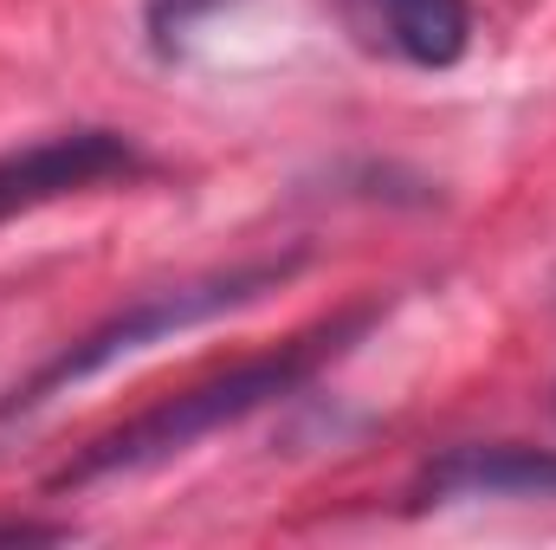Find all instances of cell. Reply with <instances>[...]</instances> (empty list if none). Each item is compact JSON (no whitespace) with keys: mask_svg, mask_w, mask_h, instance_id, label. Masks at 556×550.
<instances>
[{"mask_svg":"<svg viewBox=\"0 0 556 550\" xmlns=\"http://www.w3.org/2000/svg\"><path fill=\"white\" fill-rule=\"evenodd\" d=\"M137 175H149L142 149L117 130H98V124L7 149L0 155V227L65 201V195H91V188H111V182H137Z\"/></svg>","mask_w":556,"mask_h":550,"instance_id":"cell-3","label":"cell"},{"mask_svg":"<svg viewBox=\"0 0 556 550\" xmlns=\"http://www.w3.org/2000/svg\"><path fill=\"white\" fill-rule=\"evenodd\" d=\"M382 317V304H363V311H343L337 324H324V330H311V337H298V343H285L273 357H247V363H233V370H220V376H207V383H194V389H181V396H168V402H155V409L130 414L124 427H111V434H98V440H85L52 479H46V492H85V486H98V479H124V473H149V466H162V460H175V453H188L194 440H207V434H220V427H240V421H253L260 409H273L285 396H298L330 357H343L369 324Z\"/></svg>","mask_w":556,"mask_h":550,"instance_id":"cell-1","label":"cell"},{"mask_svg":"<svg viewBox=\"0 0 556 550\" xmlns=\"http://www.w3.org/2000/svg\"><path fill=\"white\" fill-rule=\"evenodd\" d=\"M337 7L369 52H389L415 72H446L472 46V0H337Z\"/></svg>","mask_w":556,"mask_h":550,"instance_id":"cell-5","label":"cell"},{"mask_svg":"<svg viewBox=\"0 0 556 550\" xmlns=\"http://www.w3.org/2000/svg\"><path fill=\"white\" fill-rule=\"evenodd\" d=\"M0 538H39V545H52V538H72V525H33V518H0Z\"/></svg>","mask_w":556,"mask_h":550,"instance_id":"cell-7","label":"cell"},{"mask_svg":"<svg viewBox=\"0 0 556 550\" xmlns=\"http://www.w3.org/2000/svg\"><path fill=\"white\" fill-rule=\"evenodd\" d=\"M298 266H304V253H278V260H247V266H220V273H201V278H181V285H162V291H142L137 304L111 311V317L91 324L78 343H65L52 363H39V370L0 402V421L46 409V402L65 396L72 383H91V376L130 363L149 343H168V337H181V330H194V324H214V317H227V311L260 304V298L278 291Z\"/></svg>","mask_w":556,"mask_h":550,"instance_id":"cell-2","label":"cell"},{"mask_svg":"<svg viewBox=\"0 0 556 550\" xmlns=\"http://www.w3.org/2000/svg\"><path fill=\"white\" fill-rule=\"evenodd\" d=\"M415 512L459 505V499H556V447H446L415 479Z\"/></svg>","mask_w":556,"mask_h":550,"instance_id":"cell-4","label":"cell"},{"mask_svg":"<svg viewBox=\"0 0 556 550\" xmlns=\"http://www.w3.org/2000/svg\"><path fill=\"white\" fill-rule=\"evenodd\" d=\"M240 0H142V33H149V46L162 52V59H175V52H188V39L207 26V20H220V13H233Z\"/></svg>","mask_w":556,"mask_h":550,"instance_id":"cell-6","label":"cell"}]
</instances>
